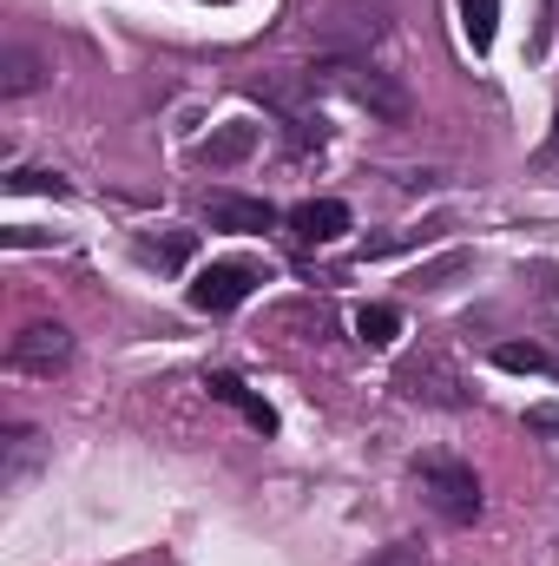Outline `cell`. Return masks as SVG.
Wrapping results in <instances>:
<instances>
[{"label":"cell","instance_id":"obj_1","mask_svg":"<svg viewBox=\"0 0 559 566\" xmlns=\"http://www.w3.org/2000/svg\"><path fill=\"white\" fill-rule=\"evenodd\" d=\"M395 27L389 0H309L303 7V33L316 40L323 60H369V46H382Z\"/></svg>","mask_w":559,"mask_h":566},{"label":"cell","instance_id":"obj_2","mask_svg":"<svg viewBox=\"0 0 559 566\" xmlns=\"http://www.w3.org/2000/svg\"><path fill=\"white\" fill-rule=\"evenodd\" d=\"M316 86H336L349 106H362V113L382 119V126H409V113H415L409 86H402L395 73L369 66V60H323V66H316Z\"/></svg>","mask_w":559,"mask_h":566},{"label":"cell","instance_id":"obj_3","mask_svg":"<svg viewBox=\"0 0 559 566\" xmlns=\"http://www.w3.org/2000/svg\"><path fill=\"white\" fill-rule=\"evenodd\" d=\"M415 488H421V501L434 507V521H447V527H467L481 514V474L467 461H454V454L415 461Z\"/></svg>","mask_w":559,"mask_h":566},{"label":"cell","instance_id":"obj_4","mask_svg":"<svg viewBox=\"0 0 559 566\" xmlns=\"http://www.w3.org/2000/svg\"><path fill=\"white\" fill-rule=\"evenodd\" d=\"M395 389H402L409 402H428V409H467V382H461V369H454L441 349L409 356V363L395 369Z\"/></svg>","mask_w":559,"mask_h":566},{"label":"cell","instance_id":"obj_5","mask_svg":"<svg viewBox=\"0 0 559 566\" xmlns=\"http://www.w3.org/2000/svg\"><path fill=\"white\" fill-rule=\"evenodd\" d=\"M264 283V271L257 264H204L198 277H191V310H204V316H224V310H238L251 290Z\"/></svg>","mask_w":559,"mask_h":566},{"label":"cell","instance_id":"obj_6","mask_svg":"<svg viewBox=\"0 0 559 566\" xmlns=\"http://www.w3.org/2000/svg\"><path fill=\"white\" fill-rule=\"evenodd\" d=\"M7 363L27 369V376H53V369L73 363V336H66L60 323H27V329L7 343Z\"/></svg>","mask_w":559,"mask_h":566},{"label":"cell","instance_id":"obj_7","mask_svg":"<svg viewBox=\"0 0 559 566\" xmlns=\"http://www.w3.org/2000/svg\"><path fill=\"white\" fill-rule=\"evenodd\" d=\"M283 224H289L296 244H336V238L349 231V205H342V198H309V205H296Z\"/></svg>","mask_w":559,"mask_h":566},{"label":"cell","instance_id":"obj_8","mask_svg":"<svg viewBox=\"0 0 559 566\" xmlns=\"http://www.w3.org/2000/svg\"><path fill=\"white\" fill-rule=\"evenodd\" d=\"M204 218H211V231H271L277 224V211L264 205V198H231V191H218L211 205H204Z\"/></svg>","mask_w":559,"mask_h":566},{"label":"cell","instance_id":"obj_9","mask_svg":"<svg viewBox=\"0 0 559 566\" xmlns=\"http://www.w3.org/2000/svg\"><path fill=\"white\" fill-rule=\"evenodd\" d=\"M257 151V126H218L211 139L191 145V165H204V171H224V165H244Z\"/></svg>","mask_w":559,"mask_h":566},{"label":"cell","instance_id":"obj_10","mask_svg":"<svg viewBox=\"0 0 559 566\" xmlns=\"http://www.w3.org/2000/svg\"><path fill=\"white\" fill-rule=\"evenodd\" d=\"M204 389H211V402H224V409H238V416H244V422L257 428V434H277V409H271V402H264L257 389H244L238 376H211Z\"/></svg>","mask_w":559,"mask_h":566},{"label":"cell","instance_id":"obj_11","mask_svg":"<svg viewBox=\"0 0 559 566\" xmlns=\"http://www.w3.org/2000/svg\"><path fill=\"white\" fill-rule=\"evenodd\" d=\"M40 80H46V60H40L33 46H7V53H0V93H7V99L33 93Z\"/></svg>","mask_w":559,"mask_h":566},{"label":"cell","instance_id":"obj_12","mask_svg":"<svg viewBox=\"0 0 559 566\" xmlns=\"http://www.w3.org/2000/svg\"><path fill=\"white\" fill-rule=\"evenodd\" d=\"M198 251V231H165V238H139V258L158 264V271H184Z\"/></svg>","mask_w":559,"mask_h":566},{"label":"cell","instance_id":"obj_13","mask_svg":"<svg viewBox=\"0 0 559 566\" xmlns=\"http://www.w3.org/2000/svg\"><path fill=\"white\" fill-rule=\"evenodd\" d=\"M356 336H362L369 349H389V343L402 336V310H395V303H369V310L356 316Z\"/></svg>","mask_w":559,"mask_h":566},{"label":"cell","instance_id":"obj_14","mask_svg":"<svg viewBox=\"0 0 559 566\" xmlns=\"http://www.w3.org/2000/svg\"><path fill=\"white\" fill-rule=\"evenodd\" d=\"M461 27H467V46L487 53L500 33V0H461Z\"/></svg>","mask_w":559,"mask_h":566},{"label":"cell","instance_id":"obj_15","mask_svg":"<svg viewBox=\"0 0 559 566\" xmlns=\"http://www.w3.org/2000/svg\"><path fill=\"white\" fill-rule=\"evenodd\" d=\"M494 363H500V369H514V376H547V369H553V356H547L540 343H500V349H494Z\"/></svg>","mask_w":559,"mask_h":566},{"label":"cell","instance_id":"obj_16","mask_svg":"<svg viewBox=\"0 0 559 566\" xmlns=\"http://www.w3.org/2000/svg\"><path fill=\"white\" fill-rule=\"evenodd\" d=\"M7 191H66V178L60 171H33V165H20V171H7Z\"/></svg>","mask_w":559,"mask_h":566},{"label":"cell","instance_id":"obj_17","mask_svg":"<svg viewBox=\"0 0 559 566\" xmlns=\"http://www.w3.org/2000/svg\"><path fill=\"white\" fill-rule=\"evenodd\" d=\"M27 461H33V434L27 428H7V488L27 474Z\"/></svg>","mask_w":559,"mask_h":566},{"label":"cell","instance_id":"obj_18","mask_svg":"<svg viewBox=\"0 0 559 566\" xmlns=\"http://www.w3.org/2000/svg\"><path fill=\"white\" fill-rule=\"evenodd\" d=\"M467 271V251H447L441 264H428V271H415V290H441L447 277H461Z\"/></svg>","mask_w":559,"mask_h":566},{"label":"cell","instance_id":"obj_19","mask_svg":"<svg viewBox=\"0 0 559 566\" xmlns=\"http://www.w3.org/2000/svg\"><path fill=\"white\" fill-rule=\"evenodd\" d=\"M369 566H428V560H421V547H409V541H402V547H382Z\"/></svg>","mask_w":559,"mask_h":566},{"label":"cell","instance_id":"obj_20","mask_svg":"<svg viewBox=\"0 0 559 566\" xmlns=\"http://www.w3.org/2000/svg\"><path fill=\"white\" fill-rule=\"evenodd\" d=\"M534 165H540V171H559V133H553V145H547V151H540Z\"/></svg>","mask_w":559,"mask_h":566},{"label":"cell","instance_id":"obj_21","mask_svg":"<svg viewBox=\"0 0 559 566\" xmlns=\"http://www.w3.org/2000/svg\"><path fill=\"white\" fill-rule=\"evenodd\" d=\"M527 422H534V428H559V409H534Z\"/></svg>","mask_w":559,"mask_h":566}]
</instances>
